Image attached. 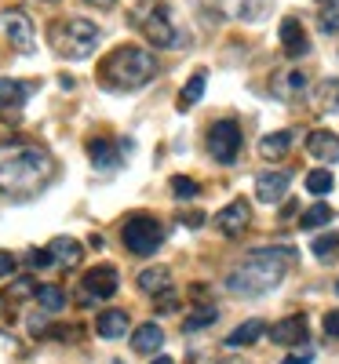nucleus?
<instances>
[{
	"instance_id": "obj_1",
	"label": "nucleus",
	"mask_w": 339,
	"mask_h": 364,
	"mask_svg": "<svg viewBox=\"0 0 339 364\" xmlns=\"http://www.w3.org/2000/svg\"><path fill=\"white\" fill-rule=\"evenodd\" d=\"M55 175V161L44 146L26 139L0 142V193L8 197H33Z\"/></svg>"
},
{
	"instance_id": "obj_2",
	"label": "nucleus",
	"mask_w": 339,
	"mask_h": 364,
	"mask_svg": "<svg viewBox=\"0 0 339 364\" xmlns=\"http://www.w3.org/2000/svg\"><path fill=\"white\" fill-rule=\"evenodd\" d=\"M296 259H299L296 248H256L226 277V288L234 295H244V299L266 295L285 281V273H288V266H296Z\"/></svg>"
},
{
	"instance_id": "obj_3",
	"label": "nucleus",
	"mask_w": 339,
	"mask_h": 364,
	"mask_svg": "<svg viewBox=\"0 0 339 364\" xmlns=\"http://www.w3.org/2000/svg\"><path fill=\"white\" fill-rule=\"evenodd\" d=\"M157 73H161V63L153 58V51H146L139 44H120L103 58L99 84L106 91H139Z\"/></svg>"
},
{
	"instance_id": "obj_4",
	"label": "nucleus",
	"mask_w": 339,
	"mask_h": 364,
	"mask_svg": "<svg viewBox=\"0 0 339 364\" xmlns=\"http://www.w3.org/2000/svg\"><path fill=\"white\" fill-rule=\"evenodd\" d=\"M103 41V29L95 22H88V18H58L48 26V44L55 55H63V58H88L91 51L99 48Z\"/></svg>"
},
{
	"instance_id": "obj_5",
	"label": "nucleus",
	"mask_w": 339,
	"mask_h": 364,
	"mask_svg": "<svg viewBox=\"0 0 339 364\" xmlns=\"http://www.w3.org/2000/svg\"><path fill=\"white\" fill-rule=\"evenodd\" d=\"M120 240L132 255H153L165 245V226L153 219V215H132L120 230Z\"/></svg>"
},
{
	"instance_id": "obj_6",
	"label": "nucleus",
	"mask_w": 339,
	"mask_h": 364,
	"mask_svg": "<svg viewBox=\"0 0 339 364\" xmlns=\"http://www.w3.org/2000/svg\"><path fill=\"white\" fill-rule=\"evenodd\" d=\"M139 29L142 37L153 44V48H182L187 41L179 37V29L172 26V8L168 4H153L142 18H139Z\"/></svg>"
},
{
	"instance_id": "obj_7",
	"label": "nucleus",
	"mask_w": 339,
	"mask_h": 364,
	"mask_svg": "<svg viewBox=\"0 0 339 364\" xmlns=\"http://www.w3.org/2000/svg\"><path fill=\"white\" fill-rule=\"evenodd\" d=\"M208 154L212 161L219 164H234L237 154H241V124H234V120H215V124L208 128Z\"/></svg>"
},
{
	"instance_id": "obj_8",
	"label": "nucleus",
	"mask_w": 339,
	"mask_h": 364,
	"mask_svg": "<svg viewBox=\"0 0 339 364\" xmlns=\"http://www.w3.org/2000/svg\"><path fill=\"white\" fill-rule=\"evenodd\" d=\"M120 277H117V269L113 266H95V269H88L84 273V281H80V302L84 306H95L99 299H110L117 291Z\"/></svg>"
},
{
	"instance_id": "obj_9",
	"label": "nucleus",
	"mask_w": 339,
	"mask_h": 364,
	"mask_svg": "<svg viewBox=\"0 0 339 364\" xmlns=\"http://www.w3.org/2000/svg\"><path fill=\"white\" fill-rule=\"evenodd\" d=\"M0 33L8 37V44L11 48H19V51H33V22H29V15L26 11H4L0 15Z\"/></svg>"
},
{
	"instance_id": "obj_10",
	"label": "nucleus",
	"mask_w": 339,
	"mask_h": 364,
	"mask_svg": "<svg viewBox=\"0 0 339 364\" xmlns=\"http://www.w3.org/2000/svg\"><path fill=\"white\" fill-rule=\"evenodd\" d=\"M249 223H252V204L244 200V197L230 200L219 215H215V226H219L226 237H241L244 230H249Z\"/></svg>"
},
{
	"instance_id": "obj_11",
	"label": "nucleus",
	"mask_w": 339,
	"mask_h": 364,
	"mask_svg": "<svg viewBox=\"0 0 339 364\" xmlns=\"http://www.w3.org/2000/svg\"><path fill=\"white\" fill-rule=\"evenodd\" d=\"M270 343H277V346H299V343H306V317L296 314V317L277 321L270 328Z\"/></svg>"
},
{
	"instance_id": "obj_12",
	"label": "nucleus",
	"mask_w": 339,
	"mask_h": 364,
	"mask_svg": "<svg viewBox=\"0 0 339 364\" xmlns=\"http://www.w3.org/2000/svg\"><path fill=\"white\" fill-rule=\"evenodd\" d=\"M281 48L288 58H303V55H311V37H306V29L299 18H285L281 22Z\"/></svg>"
},
{
	"instance_id": "obj_13",
	"label": "nucleus",
	"mask_w": 339,
	"mask_h": 364,
	"mask_svg": "<svg viewBox=\"0 0 339 364\" xmlns=\"http://www.w3.org/2000/svg\"><path fill=\"white\" fill-rule=\"evenodd\" d=\"M306 154L314 161H325V164H335L339 161V135L335 132H311L306 135Z\"/></svg>"
},
{
	"instance_id": "obj_14",
	"label": "nucleus",
	"mask_w": 339,
	"mask_h": 364,
	"mask_svg": "<svg viewBox=\"0 0 339 364\" xmlns=\"http://www.w3.org/2000/svg\"><path fill=\"white\" fill-rule=\"evenodd\" d=\"M288 193V171H263L256 178V197L263 204H277Z\"/></svg>"
},
{
	"instance_id": "obj_15",
	"label": "nucleus",
	"mask_w": 339,
	"mask_h": 364,
	"mask_svg": "<svg viewBox=\"0 0 339 364\" xmlns=\"http://www.w3.org/2000/svg\"><path fill=\"white\" fill-rule=\"evenodd\" d=\"M128 328H132V321H128L125 310H103V314L95 317L99 339H125V336H128Z\"/></svg>"
},
{
	"instance_id": "obj_16",
	"label": "nucleus",
	"mask_w": 339,
	"mask_h": 364,
	"mask_svg": "<svg viewBox=\"0 0 339 364\" xmlns=\"http://www.w3.org/2000/svg\"><path fill=\"white\" fill-rule=\"evenodd\" d=\"M48 255L55 266H63V269H73L80 259H84V248L77 245L73 237H55L51 245H48Z\"/></svg>"
},
{
	"instance_id": "obj_17",
	"label": "nucleus",
	"mask_w": 339,
	"mask_h": 364,
	"mask_svg": "<svg viewBox=\"0 0 339 364\" xmlns=\"http://www.w3.org/2000/svg\"><path fill=\"white\" fill-rule=\"evenodd\" d=\"M161 346H165V328H161V324L150 321V324H142V328L132 331V350H135V353L146 357V353H157Z\"/></svg>"
},
{
	"instance_id": "obj_18",
	"label": "nucleus",
	"mask_w": 339,
	"mask_h": 364,
	"mask_svg": "<svg viewBox=\"0 0 339 364\" xmlns=\"http://www.w3.org/2000/svg\"><path fill=\"white\" fill-rule=\"evenodd\" d=\"M303 87H306V73L296 70V66L292 70H281V73L270 80V91H273L277 99H292V95H299Z\"/></svg>"
},
{
	"instance_id": "obj_19",
	"label": "nucleus",
	"mask_w": 339,
	"mask_h": 364,
	"mask_svg": "<svg viewBox=\"0 0 339 364\" xmlns=\"http://www.w3.org/2000/svg\"><path fill=\"white\" fill-rule=\"evenodd\" d=\"M135 284H139V291H146V295H161V291L172 288V269H168V266H150V269L139 273Z\"/></svg>"
},
{
	"instance_id": "obj_20",
	"label": "nucleus",
	"mask_w": 339,
	"mask_h": 364,
	"mask_svg": "<svg viewBox=\"0 0 339 364\" xmlns=\"http://www.w3.org/2000/svg\"><path fill=\"white\" fill-rule=\"evenodd\" d=\"M263 331H266V321L252 317V321H244L237 331H230V336H226V346H230V350H237V346H252L256 339H263Z\"/></svg>"
},
{
	"instance_id": "obj_21",
	"label": "nucleus",
	"mask_w": 339,
	"mask_h": 364,
	"mask_svg": "<svg viewBox=\"0 0 339 364\" xmlns=\"http://www.w3.org/2000/svg\"><path fill=\"white\" fill-rule=\"evenodd\" d=\"M292 142H296L292 132H273V135H266V139L259 142V154H263L266 161H281L288 149H292Z\"/></svg>"
},
{
	"instance_id": "obj_22",
	"label": "nucleus",
	"mask_w": 339,
	"mask_h": 364,
	"mask_svg": "<svg viewBox=\"0 0 339 364\" xmlns=\"http://www.w3.org/2000/svg\"><path fill=\"white\" fill-rule=\"evenodd\" d=\"M29 99V87L19 84V80H8V77H0V113L4 109H15Z\"/></svg>"
},
{
	"instance_id": "obj_23",
	"label": "nucleus",
	"mask_w": 339,
	"mask_h": 364,
	"mask_svg": "<svg viewBox=\"0 0 339 364\" xmlns=\"http://www.w3.org/2000/svg\"><path fill=\"white\" fill-rule=\"evenodd\" d=\"M314 102L321 113H339V77L332 80H321L318 91H314Z\"/></svg>"
},
{
	"instance_id": "obj_24",
	"label": "nucleus",
	"mask_w": 339,
	"mask_h": 364,
	"mask_svg": "<svg viewBox=\"0 0 339 364\" xmlns=\"http://www.w3.org/2000/svg\"><path fill=\"white\" fill-rule=\"evenodd\" d=\"M204 84H208L204 70H201V73H194V77L187 80V87H182V95H179V109H182V113L194 109V106L201 102V95H204Z\"/></svg>"
},
{
	"instance_id": "obj_25",
	"label": "nucleus",
	"mask_w": 339,
	"mask_h": 364,
	"mask_svg": "<svg viewBox=\"0 0 339 364\" xmlns=\"http://www.w3.org/2000/svg\"><path fill=\"white\" fill-rule=\"evenodd\" d=\"M226 8L244 22H256V18L266 15V0H226Z\"/></svg>"
},
{
	"instance_id": "obj_26",
	"label": "nucleus",
	"mask_w": 339,
	"mask_h": 364,
	"mask_svg": "<svg viewBox=\"0 0 339 364\" xmlns=\"http://www.w3.org/2000/svg\"><path fill=\"white\" fill-rule=\"evenodd\" d=\"M335 219V211L328 204H314V208H306L303 215H299V226L303 230H318V226H328Z\"/></svg>"
},
{
	"instance_id": "obj_27",
	"label": "nucleus",
	"mask_w": 339,
	"mask_h": 364,
	"mask_svg": "<svg viewBox=\"0 0 339 364\" xmlns=\"http://www.w3.org/2000/svg\"><path fill=\"white\" fill-rule=\"evenodd\" d=\"M37 302H41V310L58 314V310L66 306V291L58 288V284H44V288H37Z\"/></svg>"
},
{
	"instance_id": "obj_28",
	"label": "nucleus",
	"mask_w": 339,
	"mask_h": 364,
	"mask_svg": "<svg viewBox=\"0 0 339 364\" xmlns=\"http://www.w3.org/2000/svg\"><path fill=\"white\" fill-rule=\"evenodd\" d=\"M88 157H91V164L110 168V164H113V142H110V139H91V142H88Z\"/></svg>"
},
{
	"instance_id": "obj_29",
	"label": "nucleus",
	"mask_w": 339,
	"mask_h": 364,
	"mask_svg": "<svg viewBox=\"0 0 339 364\" xmlns=\"http://www.w3.org/2000/svg\"><path fill=\"white\" fill-rule=\"evenodd\" d=\"M332 186H335V178H332V171H325V168H318V171H311V175H306V190H311L314 197H325V193H332Z\"/></svg>"
},
{
	"instance_id": "obj_30",
	"label": "nucleus",
	"mask_w": 339,
	"mask_h": 364,
	"mask_svg": "<svg viewBox=\"0 0 339 364\" xmlns=\"http://www.w3.org/2000/svg\"><path fill=\"white\" fill-rule=\"evenodd\" d=\"M314 255H318V259L339 255V233H321V237L314 240Z\"/></svg>"
},
{
	"instance_id": "obj_31",
	"label": "nucleus",
	"mask_w": 339,
	"mask_h": 364,
	"mask_svg": "<svg viewBox=\"0 0 339 364\" xmlns=\"http://www.w3.org/2000/svg\"><path fill=\"white\" fill-rule=\"evenodd\" d=\"M172 193H175L179 200H190V197L201 193V186H197L194 178H187V175H175V178H172Z\"/></svg>"
},
{
	"instance_id": "obj_32",
	"label": "nucleus",
	"mask_w": 339,
	"mask_h": 364,
	"mask_svg": "<svg viewBox=\"0 0 339 364\" xmlns=\"http://www.w3.org/2000/svg\"><path fill=\"white\" fill-rule=\"evenodd\" d=\"M318 29L321 33H339V4H332V8H325L321 15H318Z\"/></svg>"
},
{
	"instance_id": "obj_33",
	"label": "nucleus",
	"mask_w": 339,
	"mask_h": 364,
	"mask_svg": "<svg viewBox=\"0 0 339 364\" xmlns=\"http://www.w3.org/2000/svg\"><path fill=\"white\" fill-rule=\"evenodd\" d=\"M215 317H219V310H215V306H204V310H197L194 317H187V324H182V328H187V331H197V328L212 324Z\"/></svg>"
},
{
	"instance_id": "obj_34",
	"label": "nucleus",
	"mask_w": 339,
	"mask_h": 364,
	"mask_svg": "<svg viewBox=\"0 0 339 364\" xmlns=\"http://www.w3.org/2000/svg\"><path fill=\"white\" fill-rule=\"evenodd\" d=\"M153 299H157V310H161V314L179 310V299H175V291H172V288H168V291H161V295H153Z\"/></svg>"
},
{
	"instance_id": "obj_35",
	"label": "nucleus",
	"mask_w": 339,
	"mask_h": 364,
	"mask_svg": "<svg viewBox=\"0 0 339 364\" xmlns=\"http://www.w3.org/2000/svg\"><path fill=\"white\" fill-rule=\"evenodd\" d=\"M321 324H325V336L328 339H339V310H328Z\"/></svg>"
},
{
	"instance_id": "obj_36",
	"label": "nucleus",
	"mask_w": 339,
	"mask_h": 364,
	"mask_svg": "<svg viewBox=\"0 0 339 364\" xmlns=\"http://www.w3.org/2000/svg\"><path fill=\"white\" fill-rule=\"evenodd\" d=\"M15 255L11 252H0V281H4V277H11V273H15Z\"/></svg>"
},
{
	"instance_id": "obj_37",
	"label": "nucleus",
	"mask_w": 339,
	"mask_h": 364,
	"mask_svg": "<svg viewBox=\"0 0 339 364\" xmlns=\"http://www.w3.org/2000/svg\"><path fill=\"white\" fill-rule=\"evenodd\" d=\"M26 259H29V266H41V269H44V266H51V255H48V252H41V248H33Z\"/></svg>"
},
{
	"instance_id": "obj_38",
	"label": "nucleus",
	"mask_w": 339,
	"mask_h": 364,
	"mask_svg": "<svg viewBox=\"0 0 339 364\" xmlns=\"http://www.w3.org/2000/svg\"><path fill=\"white\" fill-rule=\"evenodd\" d=\"M29 291H37V288H33V281H29V277H22V281H15L11 299H22V295H29Z\"/></svg>"
},
{
	"instance_id": "obj_39",
	"label": "nucleus",
	"mask_w": 339,
	"mask_h": 364,
	"mask_svg": "<svg viewBox=\"0 0 339 364\" xmlns=\"http://www.w3.org/2000/svg\"><path fill=\"white\" fill-rule=\"evenodd\" d=\"M311 360H314V353H311V350H299V353L285 357V364H311Z\"/></svg>"
},
{
	"instance_id": "obj_40",
	"label": "nucleus",
	"mask_w": 339,
	"mask_h": 364,
	"mask_svg": "<svg viewBox=\"0 0 339 364\" xmlns=\"http://www.w3.org/2000/svg\"><path fill=\"white\" fill-rule=\"evenodd\" d=\"M84 4H91V8H103V11H110V8H113V0H84Z\"/></svg>"
},
{
	"instance_id": "obj_41",
	"label": "nucleus",
	"mask_w": 339,
	"mask_h": 364,
	"mask_svg": "<svg viewBox=\"0 0 339 364\" xmlns=\"http://www.w3.org/2000/svg\"><path fill=\"white\" fill-rule=\"evenodd\" d=\"M150 364H175V360H172V357H153Z\"/></svg>"
},
{
	"instance_id": "obj_42",
	"label": "nucleus",
	"mask_w": 339,
	"mask_h": 364,
	"mask_svg": "<svg viewBox=\"0 0 339 364\" xmlns=\"http://www.w3.org/2000/svg\"><path fill=\"white\" fill-rule=\"evenodd\" d=\"M318 4H325V8H332V4H339V0H318Z\"/></svg>"
},
{
	"instance_id": "obj_43",
	"label": "nucleus",
	"mask_w": 339,
	"mask_h": 364,
	"mask_svg": "<svg viewBox=\"0 0 339 364\" xmlns=\"http://www.w3.org/2000/svg\"><path fill=\"white\" fill-rule=\"evenodd\" d=\"M44 4H55V0H44Z\"/></svg>"
},
{
	"instance_id": "obj_44",
	"label": "nucleus",
	"mask_w": 339,
	"mask_h": 364,
	"mask_svg": "<svg viewBox=\"0 0 339 364\" xmlns=\"http://www.w3.org/2000/svg\"><path fill=\"white\" fill-rule=\"evenodd\" d=\"M335 291H339V281H335Z\"/></svg>"
}]
</instances>
